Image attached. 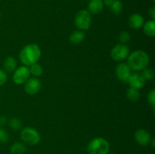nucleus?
<instances>
[{"mask_svg": "<svg viewBox=\"0 0 155 154\" xmlns=\"http://www.w3.org/2000/svg\"><path fill=\"white\" fill-rule=\"evenodd\" d=\"M41 54L42 51L39 45L34 43L28 44L20 51L19 59L24 66H30L39 61Z\"/></svg>", "mask_w": 155, "mask_h": 154, "instance_id": "obj_1", "label": "nucleus"}, {"mask_svg": "<svg viewBox=\"0 0 155 154\" xmlns=\"http://www.w3.org/2000/svg\"><path fill=\"white\" fill-rule=\"evenodd\" d=\"M127 64L131 70L142 71L149 64V56L142 50H136L127 57Z\"/></svg>", "mask_w": 155, "mask_h": 154, "instance_id": "obj_2", "label": "nucleus"}, {"mask_svg": "<svg viewBox=\"0 0 155 154\" xmlns=\"http://www.w3.org/2000/svg\"><path fill=\"white\" fill-rule=\"evenodd\" d=\"M110 144L106 139L97 137L90 140L87 145L89 154H108Z\"/></svg>", "mask_w": 155, "mask_h": 154, "instance_id": "obj_3", "label": "nucleus"}, {"mask_svg": "<svg viewBox=\"0 0 155 154\" xmlns=\"http://www.w3.org/2000/svg\"><path fill=\"white\" fill-rule=\"evenodd\" d=\"M21 140L30 146H36L40 142L41 135L39 131L31 127H26L20 133Z\"/></svg>", "mask_w": 155, "mask_h": 154, "instance_id": "obj_4", "label": "nucleus"}, {"mask_svg": "<svg viewBox=\"0 0 155 154\" xmlns=\"http://www.w3.org/2000/svg\"><path fill=\"white\" fill-rule=\"evenodd\" d=\"M74 24L80 30H87L92 25V15L89 11L82 9L79 11L74 18Z\"/></svg>", "mask_w": 155, "mask_h": 154, "instance_id": "obj_5", "label": "nucleus"}, {"mask_svg": "<svg viewBox=\"0 0 155 154\" xmlns=\"http://www.w3.org/2000/svg\"><path fill=\"white\" fill-rule=\"evenodd\" d=\"M130 54V48L125 44H117L110 51V57L115 61H123Z\"/></svg>", "mask_w": 155, "mask_h": 154, "instance_id": "obj_6", "label": "nucleus"}, {"mask_svg": "<svg viewBox=\"0 0 155 154\" xmlns=\"http://www.w3.org/2000/svg\"><path fill=\"white\" fill-rule=\"evenodd\" d=\"M30 76V72L29 66L23 65L18 67L14 71L12 79L16 85H22L27 82Z\"/></svg>", "mask_w": 155, "mask_h": 154, "instance_id": "obj_7", "label": "nucleus"}, {"mask_svg": "<svg viewBox=\"0 0 155 154\" xmlns=\"http://www.w3.org/2000/svg\"><path fill=\"white\" fill-rule=\"evenodd\" d=\"M41 82L36 77L29 78L24 83V91L30 95H34L37 94L41 89Z\"/></svg>", "mask_w": 155, "mask_h": 154, "instance_id": "obj_8", "label": "nucleus"}, {"mask_svg": "<svg viewBox=\"0 0 155 154\" xmlns=\"http://www.w3.org/2000/svg\"><path fill=\"white\" fill-rule=\"evenodd\" d=\"M134 138L138 144L142 146H145L151 143V135L146 129L140 128L135 131Z\"/></svg>", "mask_w": 155, "mask_h": 154, "instance_id": "obj_9", "label": "nucleus"}, {"mask_svg": "<svg viewBox=\"0 0 155 154\" xmlns=\"http://www.w3.org/2000/svg\"><path fill=\"white\" fill-rule=\"evenodd\" d=\"M116 75L119 80L123 82H127L130 75L132 74L131 69L127 63H120L117 66L115 69Z\"/></svg>", "mask_w": 155, "mask_h": 154, "instance_id": "obj_10", "label": "nucleus"}, {"mask_svg": "<svg viewBox=\"0 0 155 154\" xmlns=\"http://www.w3.org/2000/svg\"><path fill=\"white\" fill-rule=\"evenodd\" d=\"M127 82H128L130 87L139 90V89H141L145 85V80L143 78V76H142V73L134 72V73H132L130 75Z\"/></svg>", "mask_w": 155, "mask_h": 154, "instance_id": "obj_11", "label": "nucleus"}, {"mask_svg": "<svg viewBox=\"0 0 155 154\" xmlns=\"http://www.w3.org/2000/svg\"><path fill=\"white\" fill-rule=\"evenodd\" d=\"M144 23H145V20L140 14H133L130 15L128 19L129 26L134 30H139L142 28Z\"/></svg>", "mask_w": 155, "mask_h": 154, "instance_id": "obj_12", "label": "nucleus"}, {"mask_svg": "<svg viewBox=\"0 0 155 154\" xmlns=\"http://www.w3.org/2000/svg\"><path fill=\"white\" fill-rule=\"evenodd\" d=\"M104 5L102 0H90L88 4V11L91 14H98L102 11Z\"/></svg>", "mask_w": 155, "mask_h": 154, "instance_id": "obj_13", "label": "nucleus"}, {"mask_svg": "<svg viewBox=\"0 0 155 154\" xmlns=\"http://www.w3.org/2000/svg\"><path fill=\"white\" fill-rule=\"evenodd\" d=\"M3 68L5 72L12 73L17 69V60L12 56H8L5 58L3 63Z\"/></svg>", "mask_w": 155, "mask_h": 154, "instance_id": "obj_14", "label": "nucleus"}, {"mask_svg": "<svg viewBox=\"0 0 155 154\" xmlns=\"http://www.w3.org/2000/svg\"><path fill=\"white\" fill-rule=\"evenodd\" d=\"M85 37H86L85 32L83 31V30H77L73 32V33L70 35L69 40L72 44L77 45V44H80L82 42H83L85 39Z\"/></svg>", "mask_w": 155, "mask_h": 154, "instance_id": "obj_15", "label": "nucleus"}, {"mask_svg": "<svg viewBox=\"0 0 155 154\" xmlns=\"http://www.w3.org/2000/svg\"><path fill=\"white\" fill-rule=\"evenodd\" d=\"M142 27L144 33L147 36L154 37L155 36V21L154 20H150L144 23Z\"/></svg>", "mask_w": 155, "mask_h": 154, "instance_id": "obj_16", "label": "nucleus"}, {"mask_svg": "<svg viewBox=\"0 0 155 154\" xmlns=\"http://www.w3.org/2000/svg\"><path fill=\"white\" fill-rule=\"evenodd\" d=\"M27 147L22 142H15L12 145L10 152L12 154H25Z\"/></svg>", "mask_w": 155, "mask_h": 154, "instance_id": "obj_17", "label": "nucleus"}, {"mask_svg": "<svg viewBox=\"0 0 155 154\" xmlns=\"http://www.w3.org/2000/svg\"><path fill=\"white\" fill-rule=\"evenodd\" d=\"M126 95H127V98H128L130 101H131V102H136V101H139V97H140V93H139V91L138 89L130 87L127 89Z\"/></svg>", "mask_w": 155, "mask_h": 154, "instance_id": "obj_18", "label": "nucleus"}, {"mask_svg": "<svg viewBox=\"0 0 155 154\" xmlns=\"http://www.w3.org/2000/svg\"><path fill=\"white\" fill-rule=\"evenodd\" d=\"M110 11L114 14H119L122 12L124 9V5H123L122 2L120 0H113L111 4L108 6Z\"/></svg>", "mask_w": 155, "mask_h": 154, "instance_id": "obj_19", "label": "nucleus"}, {"mask_svg": "<svg viewBox=\"0 0 155 154\" xmlns=\"http://www.w3.org/2000/svg\"><path fill=\"white\" fill-rule=\"evenodd\" d=\"M29 69H30V75H33V76L36 77V78L40 76L42 74V72H43V68H42V66L38 63H34V64L31 65Z\"/></svg>", "mask_w": 155, "mask_h": 154, "instance_id": "obj_20", "label": "nucleus"}, {"mask_svg": "<svg viewBox=\"0 0 155 154\" xmlns=\"http://www.w3.org/2000/svg\"><path fill=\"white\" fill-rule=\"evenodd\" d=\"M8 125L13 130H19L22 127V122L18 118L14 117L9 120Z\"/></svg>", "mask_w": 155, "mask_h": 154, "instance_id": "obj_21", "label": "nucleus"}, {"mask_svg": "<svg viewBox=\"0 0 155 154\" xmlns=\"http://www.w3.org/2000/svg\"><path fill=\"white\" fill-rule=\"evenodd\" d=\"M142 75L145 80H152L154 78V71L152 68L146 67L142 70Z\"/></svg>", "mask_w": 155, "mask_h": 154, "instance_id": "obj_22", "label": "nucleus"}, {"mask_svg": "<svg viewBox=\"0 0 155 154\" xmlns=\"http://www.w3.org/2000/svg\"><path fill=\"white\" fill-rule=\"evenodd\" d=\"M119 40L121 44H127L131 40V35L129 32L123 31L119 34Z\"/></svg>", "mask_w": 155, "mask_h": 154, "instance_id": "obj_23", "label": "nucleus"}, {"mask_svg": "<svg viewBox=\"0 0 155 154\" xmlns=\"http://www.w3.org/2000/svg\"><path fill=\"white\" fill-rule=\"evenodd\" d=\"M9 136L5 128H0V143H5L8 141Z\"/></svg>", "mask_w": 155, "mask_h": 154, "instance_id": "obj_24", "label": "nucleus"}, {"mask_svg": "<svg viewBox=\"0 0 155 154\" xmlns=\"http://www.w3.org/2000/svg\"><path fill=\"white\" fill-rule=\"evenodd\" d=\"M148 101L150 104L151 105V107L154 108L155 106V90L152 89L149 93L148 94Z\"/></svg>", "mask_w": 155, "mask_h": 154, "instance_id": "obj_25", "label": "nucleus"}, {"mask_svg": "<svg viewBox=\"0 0 155 154\" xmlns=\"http://www.w3.org/2000/svg\"><path fill=\"white\" fill-rule=\"evenodd\" d=\"M8 80L7 72L4 71V69H0V87L2 86L3 85L5 84V82Z\"/></svg>", "mask_w": 155, "mask_h": 154, "instance_id": "obj_26", "label": "nucleus"}, {"mask_svg": "<svg viewBox=\"0 0 155 154\" xmlns=\"http://www.w3.org/2000/svg\"><path fill=\"white\" fill-rule=\"evenodd\" d=\"M148 14L151 16V19L155 20V7L154 6H152L151 8H150V9L148 10Z\"/></svg>", "mask_w": 155, "mask_h": 154, "instance_id": "obj_27", "label": "nucleus"}, {"mask_svg": "<svg viewBox=\"0 0 155 154\" xmlns=\"http://www.w3.org/2000/svg\"><path fill=\"white\" fill-rule=\"evenodd\" d=\"M7 123V119L5 116H0V126H3Z\"/></svg>", "mask_w": 155, "mask_h": 154, "instance_id": "obj_28", "label": "nucleus"}, {"mask_svg": "<svg viewBox=\"0 0 155 154\" xmlns=\"http://www.w3.org/2000/svg\"><path fill=\"white\" fill-rule=\"evenodd\" d=\"M103 2H104V5H106L107 6H109L111 2H113V0H102Z\"/></svg>", "mask_w": 155, "mask_h": 154, "instance_id": "obj_29", "label": "nucleus"}, {"mask_svg": "<svg viewBox=\"0 0 155 154\" xmlns=\"http://www.w3.org/2000/svg\"><path fill=\"white\" fill-rule=\"evenodd\" d=\"M151 141H152V146L153 147H154V138H153Z\"/></svg>", "mask_w": 155, "mask_h": 154, "instance_id": "obj_30", "label": "nucleus"}, {"mask_svg": "<svg viewBox=\"0 0 155 154\" xmlns=\"http://www.w3.org/2000/svg\"><path fill=\"white\" fill-rule=\"evenodd\" d=\"M152 1H153V2H154V1H155V0H152Z\"/></svg>", "mask_w": 155, "mask_h": 154, "instance_id": "obj_31", "label": "nucleus"}]
</instances>
